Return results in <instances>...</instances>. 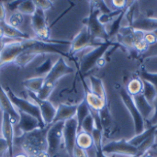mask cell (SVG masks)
Here are the masks:
<instances>
[{"label":"cell","instance_id":"cell-1","mask_svg":"<svg viewBox=\"0 0 157 157\" xmlns=\"http://www.w3.org/2000/svg\"><path fill=\"white\" fill-rule=\"evenodd\" d=\"M39 40L37 38H30L29 40H14L6 44L4 49L0 53V60L5 63H14L17 58L28 48L35 45Z\"/></svg>","mask_w":157,"mask_h":157},{"label":"cell","instance_id":"cell-2","mask_svg":"<svg viewBox=\"0 0 157 157\" xmlns=\"http://www.w3.org/2000/svg\"><path fill=\"white\" fill-rule=\"evenodd\" d=\"M100 15L101 13L99 9L97 8L96 6H92L88 17L83 19V24H85V27L94 40H103L104 41H108L109 40V36L106 27L99 21Z\"/></svg>","mask_w":157,"mask_h":157},{"label":"cell","instance_id":"cell-3","mask_svg":"<svg viewBox=\"0 0 157 157\" xmlns=\"http://www.w3.org/2000/svg\"><path fill=\"white\" fill-rule=\"evenodd\" d=\"M4 88H5L8 98H10L12 104L14 105V107L16 108V109L18 112H23V113H26V114L33 116L34 118H36L39 121L41 129L47 128L45 126L44 122H43V120L41 118V114H40V111L38 106L34 102H30V101H29L27 99H24V98H21L17 97L11 90V88L8 86H5Z\"/></svg>","mask_w":157,"mask_h":157},{"label":"cell","instance_id":"cell-4","mask_svg":"<svg viewBox=\"0 0 157 157\" xmlns=\"http://www.w3.org/2000/svg\"><path fill=\"white\" fill-rule=\"evenodd\" d=\"M119 93H120L122 102L124 103L125 107L127 108L128 111L130 112V114L132 118L136 135L143 133L145 131V121H144V117L142 116V114L140 113V111L138 110V109L134 103L133 98L127 92L126 88H124V87H121L120 89Z\"/></svg>","mask_w":157,"mask_h":157},{"label":"cell","instance_id":"cell-5","mask_svg":"<svg viewBox=\"0 0 157 157\" xmlns=\"http://www.w3.org/2000/svg\"><path fill=\"white\" fill-rule=\"evenodd\" d=\"M111 45H113V43L110 40L104 41L99 46L96 47L93 51L84 55L80 62V72L82 74H86L90 71L95 65H97L98 62L103 58Z\"/></svg>","mask_w":157,"mask_h":157},{"label":"cell","instance_id":"cell-6","mask_svg":"<svg viewBox=\"0 0 157 157\" xmlns=\"http://www.w3.org/2000/svg\"><path fill=\"white\" fill-rule=\"evenodd\" d=\"M63 121H59L52 123L51 126L48 127L46 140H47V151L50 156H53L59 151L61 146V143L63 140Z\"/></svg>","mask_w":157,"mask_h":157},{"label":"cell","instance_id":"cell-7","mask_svg":"<svg viewBox=\"0 0 157 157\" xmlns=\"http://www.w3.org/2000/svg\"><path fill=\"white\" fill-rule=\"evenodd\" d=\"M31 28L38 40L43 41H51L50 29L47 24L45 12L37 8L35 13L31 16Z\"/></svg>","mask_w":157,"mask_h":157},{"label":"cell","instance_id":"cell-8","mask_svg":"<svg viewBox=\"0 0 157 157\" xmlns=\"http://www.w3.org/2000/svg\"><path fill=\"white\" fill-rule=\"evenodd\" d=\"M78 134V123L75 118H73L64 122L63 140L65 150L69 157H74V150L76 146V137Z\"/></svg>","mask_w":157,"mask_h":157},{"label":"cell","instance_id":"cell-9","mask_svg":"<svg viewBox=\"0 0 157 157\" xmlns=\"http://www.w3.org/2000/svg\"><path fill=\"white\" fill-rule=\"evenodd\" d=\"M102 151L105 155H121L126 156H134L138 155L137 147L132 145L126 140L113 141L103 145Z\"/></svg>","mask_w":157,"mask_h":157},{"label":"cell","instance_id":"cell-10","mask_svg":"<svg viewBox=\"0 0 157 157\" xmlns=\"http://www.w3.org/2000/svg\"><path fill=\"white\" fill-rule=\"evenodd\" d=\"M28 94H29V97L30 98V99L38 106L45 126L46 127L51 126L53 123V121H54V118H55V115H56L57 108H55L49 100H41V99H40L36 96V94H34L32 92L28 91Z\"/></svg>","mask_w":157,"mask_h":157},{"label":"cell","instance_id":"cell-11","mask_svg":"<svg viewBox=\"0 0 157 157\" xmlns=\"http://www.w3.org/2000/svg\"><path fill=\"white\" fill-rule=\"evenodd\" d=\"M74 68L66 63L63 57H60L53 63L52 69L45 76V83L55 85L59 79H61L64 75L74 73Z\"/></svg>","mask_w":157,"mask_h":157},{"label":"cell","instance_id":"cell-12","mask_svg":"<svg viewBox=\"0 0 157 157\" xmlns=\"http://www.w3.org/2000/svg\"><path fill=\"white\" fill-rule=\"evenodd\" d=\"M100 44L101 43H98L97 40L92 38V36L88 32L87 29L86 27H84L77 33V35L75 37V39L70 43V52L72 54H75V53L82 51L83 49H85L88 46L98 47Z\"/></svg>","mask_w":157,"mask_h":157},{"label":"cell","instance_id":"cell-13","mask_svg":"<svg viewBox=\"0 0 157 157\" xmlns=\"http://www.w3.org/2000/svg\"><path fill=\"white\" fill-rule=\"evenodd\" d=\"M19 113V120L17 124L14 127L15 129V136L17 134V132H19L18 137L29 133L37 129H41L40 124L39 122V121L34 118L31 115L23 113V112H18Z\"/></svg>","mask_w":157,"mask_h":157},{"label":"cell","instance_id":"cell-14","mask_svg":"<svg viewBox=\"0 0 157 157\" xmlns=\"http://www.w3.org/2000/svg\"><path fill=\"white\" fill-rule=\"evenodd\" d=\"M1 136L6 142L8 147L9 157L14 156V141H15V129L10 118L7 114L2 113L1 124Z\"/></svg>","mask_w":157,"mask_h":157},{"label":"cell","instance_id":"cell-15","mask_svg":"<svg viewBox=\"0 0 157 157\" xmlns=\"http://www.w3.org/2000/svg\"><path fill=\"white\" fill-rule=\"evenodd\" d=\"M0 109L2 113H6L9 116L10 121L14 127L17 124L19 120V113L12 104L10 98H8L5 88L0 83Z\"/></svg>","mask_w":157,"mask_h":157},{"label":"cell","instance_id":"cell-16","mask_svg":"<svg viewBox=\"0 0 157 157\" xmlns=\"http://www.w3.org/2000/svg\"><path fill=\"white\" fill-rule=\"evenodd\" d=\"M130 28L134 31H140L143 33L154 32L157 29V18L155 17H142L133 20Z\"/></svg>","mask_w":157,"mask_h":157},{"label":"cell","instance_id":"cell-17","mask_svg":"<svg viewBox=\"0 0 157 157\" xmlns=\"http://www.w3.org/2000/svg\"><path fill=\"white\" fill-rule=\"evenodd\" d=\"M77 105H67V104H60L57 107L56 115L53 121V123L69 121L73 118H75L76 115Z\"/></svg>","mask_w":157,"mask_h":157},{"label":"cell","instance_id":"cell-18","mask_svg":"<svg viewBox=\"0 0 157 157\" xmlns=\"http://www.w3.org/2000/svg\"><path fill=\"white\" fill-rule=\"evenodd\" d=\"M132 98H133L134 103H135L138 110L140 111V113L144 117V121L149 120V118L151 117L152 114H154V111H155L154 105L150 104L146 100V98H144L143 93H141L139 95H136V96H134Z\"/></svg>","mask_w":157,"mask_h":157},{"label":"cell","instance_id":"cell-19","mask_svg":"<svg viewBox=\"0 0 157 157\" xmlns=\"http://www.w3.org/2000/svg\"><path fill=\"white\" fill-rule=\"evenodd\" d=\"M85 87H86L85 101L86 102V104L88 105L90 109L96 110V111H98V112L100 110H102L107 106L106 100L102 99L101 98H99L97 95H95L90 89H88V87L86 86V84H85Z\"/></svg>","mask_w":157,"mask_h":157},{"label":"cell","instance_id":"cell-20","mask_svg":"<svg viewBox=\"0 0 157 157\" xmlns=\"http://www.w3.org/2000/svg\"><path fill=\"white\" fill-rule=\"evenodd\" d=\"M0 26L3 29L4 35H5L6 39H9V40H22L30 39V37L28 34L23 32L21 29H16V28L10 26L6 21L0 23Z\"/></svg>","mask_w":157,"mask_h":157},{"label":"cell","instance_id":"cell-21","mask_svg":"<svg viewBox=\"0 0 157 157\" xmlns=\"http://www.w3.org/2000/svg\"><path fill=\"white\" fill-rule=\"evenodd\" d=\"M45 83V77L44 76H33L30 78L26 79L23 82L24 87L29 92H32L34 94H38L39 91L41 89Z\"/></svg>","mask_w":157,"mask_h":157},{"label":"cell","instance_id":"cell-22","mask_svg":"<svg viewBox=\"0 0 157 157\" xmlns=\"http://www.w3.org/2000/svg\"><path fill=\"white\" fill-rule=\"evenodd\" d=\"M89 81H90V90L97 95L98 97L101 98L102 99L107 98L106 97V90H105V86L103 84L102 79L95 76V75H90L89 76Z\"/></svg>","mask_w":157,"mask_h":157},{"label":"cell","instance_id":"cell-23","mask_svg":"<svg viewBox=\"0 0 157 157\" xmlns=\"http://www.w3.org/2000/svg\"><path fill=\"white\" fill-rule=\"evenodd\" d=\"M153 134H157L156 129L155 126H151L150 128L148 129H145V131L141 133V134H138V135H135L134 137H132L130 141H128L132 145L135 146V147H138L140 146L145 140H147L149 137H151Z\"/></svg>","mask_w":157,"mask_h":157},{"label":"cell","instance_id":"cell-24","mask_svg":"<svg viewBox=\"0 0 157 157\" xmlns=\"http://www.w3.org/2000/svg\"><path fill=\"white\" fill-rule=\"evenodd\" d=\"M93 145H94V143H93L92 135L83 131H80L76 137V146L86 151L90 149Z\"/></svg>","mask_w":157,"mask_h":157},{"label":"cell","instance_id":"cell-25","mask_svg":"<svg viewBox=\"0 0 157 157\" xmlns=\"http://www.w3.org/2000/svg\"><path fill=\"white\" fill-rule=\"evenodd\" d=\"M89 115H90V108L88 107L86 102L85 100H83L80 104L77 105L76 115H75V119L78 123V132H80V130H81V125H82L83 121Z\"/></svg>","mask_w":157,"mask_h":157},{"label":"cell","instance_id":"cell-26","mask_svg":"<svg viewBox=\"0 0 157 157\" xmlns=\"http://www.w3.org/2000/svg\"><path fill=\"white\" fill-rule=\"evenodd\" d=\"M143 81V85H144V89H143V95L144 96V98H146V100L153 105V103H155V99L157 98V91L155 87L149 82L142 79Z\"/></svg>","mask_w":157,"mask_h":157},{"label":"cell","instance_id":"cell-27","mask_svg":"<svg viewBox=\"0 0 157 157\" xmlns=\"http://www.w3.org/2000/svg\"><path fill=\"white\" fill-rule=\"evenodd\" d=\"M143 89H144L143 81H142V79H140L138 77H135V78H132V80H130L127 85V87H126L127 92L132 97H134L136 95L143 93Z\"/></svg>","mask_w":157,"mask_h":157},{"label":"cell","instance_id":"cell-28","mask_svg":"<svg viewBox=\"0 0 157 157\" xmlns=\"http://www.w3.org/2000/svg\"><path fill=\"white\" fill-rule=\"evenodd\" d=\"M37 10V6L35 5L34 1H19L17 7V11L19 12L20 14L24 15H29V16H32L35 11Z\"/></svg>","mask_w":157,"mask_h":157},{"label":"cell","instance_id":"cell-29","mask_svg":"<svg viewBox=\"0 0 157 157\" xmlns=\"http://www.w3.org/2000/svg\"><path fill=\"white\" fill-rule=\"evenodd\" d=\"M23 21H24V16L22 14H20L19 12L15 11V12H12V14L9 16L6 22L10 26L20 29V28H21V26L23 24Z\"/></svg>","mask_w":157,"mask_h":157},{"label":"cell","instance_id":"cell-30","mask_svg":"<svg viewBox=\"0 0 157 157\" xmlns=\"http://www.w3.org/2000/svg\"><path fill=\"white\" fill-rule=\"evenodd\" d=\"M155 138H156V134H153L151 137H149L147 140H145L140 146L137 147L138 149V157H142L145 153L148 152V150L155 144Z\"/></svg>","mask_w":157,"mask_h":157},{"label":"cell","instance_id":"cell-31","mask_svg":"<svg viewBox=\"0 0 157 157\" xmlns=\"http://www.w3.org/2000/svg\"><path fill=\"white\" fill-rule=\"evenodd\" d=\"M127 10H128V8L125 9L118 17H116V18L111 22V25H110V28H109V31L108 32L109 37H112L113 35H115V34H117L118 32H120V30H121V20H122V18H123L125 13L127 12Z\"/></svg>","mask_w":157,"mask_h":157},{"label":"cell","instance_id":"cell-32","mask_svg":"<svg viewBox=\"0 0 157 157\" xmlns=\"http://www.w3.org/2000/svg\"><path fill=\"white\" fill-rule=\"evenodd\" d=\"M54 87H55V85L49 84V83H44L43 86L39 91V93L36 94V96L41 100H48V98L51 96V94L52 93Z\"/></svg>","mask_w":157,"mask_h":157},{"label":"cell","instance_id":"cell-33","mask_svg":"<svg viewBox=\"0 0 157 157\" xmlns=\"http://www.w3.org/2000/svg\"><path fill=\"white\" fill-rule=\"evenodd\" d=\"M52 65H53V63H52V59H50V58H48V59H46L39 67H37L36 68V73H37V75H38V76H46L47 75V74L50 72V70L52 69Z\"/></svg>","mask_w":157,"mask_h":157},{"label":"cell","instance_id":"cell-34","mask_svg":"<svg viewBox=\"0 0 157 157\" xmlns=\"http://www.w3.org/2000/svg\"><path fill=\"white\" fill-rule=\"evenodd\" d=\"M95 127H96V125H95V120H94L93 116L90 113V115L87 116L86 118V120L83 121V123L81 125V130L80 131H83L85 132H87L89 134H92V132L95 129Z\"/></svg>","mask_w":157,"mask_h":157},{"label":"cell","instance_id":"cell-35","mask_svg":"<svg viewBox=\"0 0 157 157\" xmlns=\"http://www.w3.org/2000/svg\"><path fill=\"white\" fill-rule=\"evenodd\" d=\"M102 132L103 130L98 129L95 127V129L92 132V138H93V143H94V146L96 147V150H101L103 148V144H102Z\"/></svg>","mask_w":157,"mask_h":157},{"label":"cell","instance_id":"cell-36","mask_svg":"<svg viewBox=\"0 0 157 157\" xmlns=\"http://www.w3.org/2000/svg\"><path fill=\"white\" fill-rule=\"evenodd\" d=\"M140 75H141V78L151 83L156 89L157 91V74H154V73H149L147 72L146 70H144V68L141 70V73H140Z\"/></svg>","mask_w":157,"mask_h":157},{"label":"cell","instance_id":"cell-37","mask_svg":"<svg viewBox=\"0 0 157 157\" xmlns=\"http://www.w3.org/2000/svg\"><path fill=\"white\" fill-rule=\"evenodd\" d=\"M34 2H35V5H36L37 8L41 9L44 12L46 10L52 8V4H53V2L50 1V0H38V1H34Z\"/></svg>","mask_w":157,"mask_h":157},{"label":"cell","instance_id":"cell-38","mask_svg":"<svg viewBox=\"0 0 157 157\" xmlns=\"http://www.w3.org/2000/svg\"><path fill=\"white\" fill-rule=\"evenodd\" d=\"M149 45L144 41V36L143 37H140L134 43L133 45V48L136 50V51H139V52H144V51H147Z\"/></svg>","mask_w":157,"mask_h":157},{"label":"cell","instance_id":"cell-39","mask_svg":"<svg viewBox=\"0 0 157 157\" xmlns=\"http://www.w3.org/2000/svg\"><path fill=\"white\" fill-rule=\"evenodd\" d=\"M111 4L117 8V10H124L128 8L127 5L130 4V2L126 0H113L111 1Z\"/></svg>","mask_w":157,"mask_h":157},{"label":"cell","instance_id":"cell-40","mask_svg":"<svg viewBox=\"0 0 157 157\" xmlns=\"http://www.w3.org/2000/svg\"><path fill=\"white\" fill-rule=\"evenodd\" d=\"M144 40L148 45H154L157 42L156 37L153 32H147L144 34Z\"/></svg>","mask_w":157,"mask_h":157},{"label":"cell","instance_id":"cell-41","mask_svg":"<svg viewBox=\"0 0 157 157\" xmlns=\"http://www.w3.org/2000/svg\"><path fill=\"white\" fill-rule=\"evenodd\" d=\"M7 153L8 154V147H7V144L6 142L0 137V157L4 156V155Z\"/></svg>","mask_w":157,"mask_h":157},{"label":"cell","instance_id":"cell-42","mask_svg":"<svg viewBox=\"0 0 157 157\" xmlns=\"http://www.w3.org/2000/svg\"><path fill=\"white\" fill-rule=\"evenodd\" d=\"M74 157H88V155L86 150L79 148L78 146H75L74 150Z\"/></svg>","mask_w":157,"mask_h":157},{"label":"cell","instance_id":"cell-43","mask_svg":"<svg viewBox=\"0 0 157 157\" xmlns=\"http://www.w3.org/2000/svg\"><path fill=\"white\" fill-rule=\"evenodd\" d=\"M6 21V6L3 2L0 1V23Z\"/></svg>","mask_w":157,"mask_h":157},{"label":"cell","instance_id":"cell-44","mask_svg":"<svg viewBox=\"0 0 157 157\" xmlns=\"http://www.w3.org/2000/svg\"><path fill=\"white\" fill-rule=\"evenodd\" d=\"M154 109H155V111H154V114L150 120V127L151 126H155L157 124V98L155 101V105H154Z\"/></svg>","mask_w":157,"mask_h":157},{"label":"cell","instance_id":"cell-45","mask_svg":"<svg viewBox=\"0 0 157 157\" xmlns=\"http://www.w3.org/2000/svg\"><path fill=\"white\" fill-rule=\"evenodd\" d=\"M14 41L13 40H9V39H0V53L2 52V50L4 49V47L6 46V44H7L8 42Z\"/></svg>","mask_w":157,"mask_h":157},{"label":"cell","instance_id":"cell-46","mask_svg":"<svg viewBox=\"0 0 157 157\" xmlns=\"http://www.w3.org/2000/svg\"><path fill=\"white\" fill-rule=\"evenodd\" d=\"M96 157H109V156H108L107 155H105V154L103 153L102 149H101V150H96Z\"/></svg>","mask_w":157,"mask_h":157},{"label":"cell","instance_id":"cell-47","mask_svg":"<svg viewBox=\"0 0 157 157\" xmlns=\"http://www.w3.org/2000/svg\"><path fill=\"white\" fill-rule=\"evenodd\" d=\"M106 63H107L106 59H105V58H101V59L98 62L97 66H98V67H103V66L106 64Z\"/></svg>","mask_w":157,"mask_h":157},{"label":"cell","instance_id":"cell-48","mask_svg":"<svg viewBox=\"0 0 157 157\" xmlns=\"http://www.w3.org/2000/svg\"><path fill=\"white\" fill-rule=\"evenodd\" d=\"M13 157H29L25 153H19V154H17L16 155H14Z\"/></svg>","mask_w":157,"mask_h":157},{"label":"cell","instance_id":"cell-49","mask_svg":"<svg viewBox=\"0 0 157 157\" xmlns=\"http://www.w3.org/2000/svg\"><path fill=\"white\" fill-rule=\"evenodd\" d=\"M0 39H5L4 31H3V29L1 28V26H0Z\"/></svg>","mask_w":157,"mask_h":157},{"label":"cell","instance_id":"cell-50","mask_svg":"<svg viewBox=\"0 0 157 157\" xmlns=\"http://www.w3.org/2000/svg\"><path fill=\"white\" fill-rule=\"evenodd\" d=\"M4 65H5V63H3V62L0 60V68H1V67H3Z\"/></svg>","mask_w":157,"mask_h":157},{"label":"cell","instance_id":"cell-51","mask_svg":"<svg viewBox=\"0 0 157 157\" xmlns=\"http://www.w3.org/2000/svg\"><path fill=\"white\" fill-rule=\"evenodd\" d=\"M153 33H154V34H155V37H156V40H157V29H156V30H155V31H154V32H153Z\"/></svg>","mask_w":157,"mask_h":157},{"label":"cell","instance_id":"cell-52","mask_svg":"<svg viewBox=\"0 0 157 157\" xmlns=\"http://www.w3.org/2000/svg\"><path fill=\"white\" fill-rule=\"evenodd\" d=\"M155 129H156V132H157V124L156 125H155Z\"/></svg>","mask_w":157,"mask_h":157},{"label":"cell","instance_id":"cell-53","mask_svg":"<svg viewBox=\"0 0 157 157\" xmlns=\"http://www.w3.org/2000/svg\"><path fill=\"white\" fill-rule=\"evenodd\" d=\"M130 157H138L137 155H134V156H130Z\"/></svg>","mask_w":157,"mask_h":157},{"label":"cell","instance_id":"cell-54","mask_svg":"<svg viewBox=\"0 0 157 157\" xmlns=\"http://www.w3.org/2000/svg\"><path fill=\"white\" fill-rule=\"evenodd\" d=\"M0 137H2V136H1V133H0Z\"/></svg>","mask_w":157,"mask_h":157}]
</instances>
